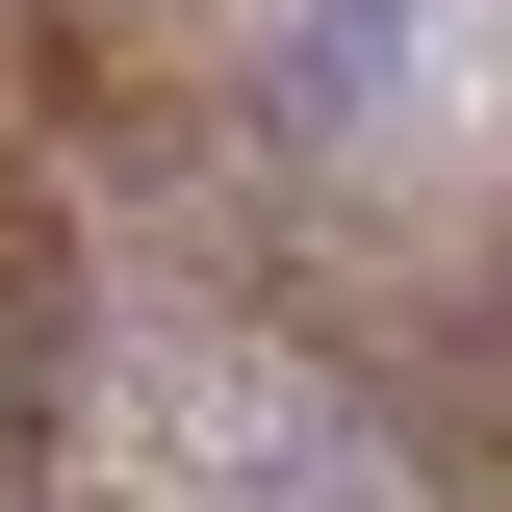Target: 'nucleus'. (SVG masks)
<instances>
[]
</instances>
